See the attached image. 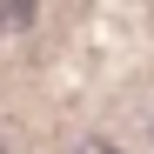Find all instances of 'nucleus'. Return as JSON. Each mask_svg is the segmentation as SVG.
<instances>
[{
    "label": "nucleus",
    "mask_w": 154,
    "mask_h": 154,
    "mask_svg": "<svg viewBox=\"0 0 154 154\" xmlns=\"http://www.w3.org/2000/svg\"><path fill=\"white\" fill-rule=\"evenodd\" d=\"M40 20V0H0V34H20Z\"/></svg>",
    "instance_id": "obj_1"
},
{
    "label": "nucleus",
    "mask_w": 154,
    "mask_h": 154,
    "mask_svg": "<svg viewBox=\"0 0 154 154\" xmlns=\"http://www.w3.org/2000/svg\"><path fill=\"white\" fill-rule=\"evenodd\" d=\"M67 154H121V147H107V141H81V147H67Z\"/></svg>",
    "instance_id": "obj_2"
},
{
    "label": "nucleus",
    "mask_w": 154,
    "mask_h": 154,
    "mask_svg": "<svg viewBox=\"0 0 154 154\" xmlns=\"http://www.w3.org/2000/svg\"><path fill=\"white\" fill-rule=\"evenodd\" d=\"M0 154H7V141H0Z\"/></svg>",
    "instance_id": "obj_3"
}]
</instances>
